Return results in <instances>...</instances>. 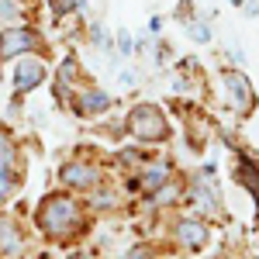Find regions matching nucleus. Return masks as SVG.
Instances as JSON below:
<instances>
[{
	"label": "nucleus",
	"mask_w": 259,
	"mask_h": 259,
	"mask_svg": "<svg viewBox=\"0 0 259 259\" xmlns=\"http://www.w3.org/2000/svg\"><path fill=\"white\" fill-rule=\"evenodd\" d=\"M35 221H38L41 235L52 242L76 239L83 232V204L69 194H49V197H41Z\"/></svg>",
	"instance_id": "obj_1"
},
{
	"label": "nucleus",
	"mask_w": 259,
	"mask_h": 259,
	"mask_svg": "<svg viewBox=\"0 0 259 259\" xmlns=\"http://www.w3.org/2000/svg\"><path fill=\"white\" fill-rule=\"evenodd\" d=\"M124 132L139 142H166L169 139V121L162 114L159 104H135L124 118Z\"/></svg>",
	"instance_id": "obj_2"
},
{
	"label": "nucleus",
	"mask_w": 259,
	"mask_h": 259,
	"mask_svg": "<svg viewBox=\"0 0 259 259\" xmlns=\"http://www.w3.org/2000/svg\"><path fill=\"white\" fill-rule=\"evenodd\" d=\"M35 49H41V38L35 28H4L0 31V62L4 59H21V56H31Z\"/></svg>",
	"instance_id": "obj_3"
},
{
	"label": "nucleus",
	"mask_w": 259,
	"mask_h": 259,
	"mask_svg": "<svg viewBox=\"0 0 259 259\" xmlns=\"http://www.w3.org/2000/svg\"><path fill=\"white\" fill-rule=\"evenodd\" d=\"M59 180H62V187H69V190H87L90 194L94 187H100L104 169L94 166L90 159H69V162H62Z\"/></svg>",
	"instance_id": "obj_4"
},
{
	"label": "nucleus",
	"mask_w": 259,
	"mask_h": 259,
	"mask_svg": "<svg viewBox=\"0 0 259 259\" xmlns=\"http://www.w3.org/2000/svg\"><path fill=\"white\" fill-rule=\"evenodd\" d=\"M221 83H225L228 97H232V104H235V111H239V114H252V107H256V94H252L249 76H242V73H235V69H228V73H221Z\"/></svg>",
	"instance_id": "obj_5"
},
{
	"label": "nucleus",
	"mask_w": 259,
	"mask_h": 259,
	"mask_svg": "<svg viewBox=\"0 0 259 259\" xmlns=\"http://www.w3.org/2000/svg\"><path fill=\"white\" fill-rule=\"evenodd\" d=\"M207 221L194 218V214H187V218H180L177 225H173V242L177 245H183V249H204L207 245Z\"/></svg>",
	"instance_id": "obj_6"
},
{
	"label": "nucleus",
	"mask_w": 259,
	"mask_h": 259,
	"mask_svg": "<svg viewBox=\"0 0 259 259\" xmlns=\"http://www.w3.org/2000/svg\"><path fill=\"white\" fill-rule=\"evenodd\" d=\"M45 62L38 56H21L18 59V69H14V94H28L45 83Z\"/></svg>",
	"instance_id": "obj_7"
},
{
	"label": "nucleus",
	"mask_w": 259,
	"mask_h": 259,
	"mask_svg": "<svg viewBox=\"0 0 259 259\" xmlns=\"http://www.w3.org/2000/svg\"><path fill=\"white\" fill-rule=\"evenodd\" d=\"M107 107H111V97L100 87H83V90H76V97H73V111L80 118H97Z\"/></svg>",
	"instance_id": "obj_8"
},
{
	"label": "nucleus",
	"mask_w": 259,
	"mask_h": 259,
	"mask_svg": "<svg viewBox=\"0 0 259 259\" xmlns=\"http://www.w3.org/2000/svg\"><path fill=\"white\" fill-rule=\"evenodd\" d=\"M24 245H28V239H24L21 225L4 214L0 218V259H18L24 252Z\"/></svg>",
	"instance_id": "obj_9"
},
{
	"label": "nucleus",
	"mask_w": 259,
	"mask_h": 259,
	"mask_svg": "<svg viewBox=\"0 0 259 259\" xmlns=\"http://www.w3.org/2000/svg\"><path fill=\"white\" fill-rule=\"evenodd\" d=\"M166 183H169V162L166 159L152 162V166H142L139 177H135V187H139L142 194H156V190L166 187Z\"/></svg>",
	"instance_id": "obj_10"
},
{
	"label": "nucleus",
	"mask_w": 259,
	"mask_h": 259,
	"mask_svg": "<svg viewBox=\"0 0 259 259\" xmlns=\"http://www.w3.org/2000/svg\"><path fill=\"white\" fill-rule=\"evenodd\" d=\"M190 200H194V207L204 211V214H218V211H221V200H218V194H214V183L194 180V187H190Z\"/></svg>",
	"instance_id": "obj_11"
},
{
	"label": "nucleus",
	"mask_w": 259,
	"mask_h": 259,
	"mask_svg": "<svg viewBox=\"0 0 259 259\" xmlns=\"http://www.w3.org/2000/svg\"><path fill=\"white\" fill-rule=\"evenodd\" d=\"M235 177H239V183L252 194V200H256V207H259V166L249 162V159H242L239 166H235Z\"/></svg>",
	"instance_id": "obj_12"
},
{
	"label": "nucleus",
	"mask_w": 259,
	"mask_h": 259,
	"mask_svg": "<svg viewBox=\"0 0 259 259\" xmlns=\"http://www.w3.org/2000/svg\"><path fill=\"white\" fill-rule=\"evenodd\" d=\"M56 76H59V94H62V97H66V90L80 83V62H76V56H66Z\"/></svg>",
	"instance_id": "obj_13"
},
{
	"label": "nucleus",
	"mask_w": 259,
	"mask_h": 259,
	"mask_svg": "<svg viewBox=\"0 0 259 259\" xmlns=\"http://www.w3.org/2000/svg\"><path fill=\"white\" fill-rule=\"evenodd\" d=\"M14 159H18V149H14V142H11L7 135H4V132H0V169H7V173H11Z\"/></svg>",
	"instance_id": "obj_14"
},
{
	"label": "nucleus",
	"mask_w": 259,
	"mask_h": 259,
	"mask_svg": "<svg viewBox=\"0 0 259 259\" xmlns=\"http://www.w3.org/2000/svg\"><path fill=\"white\" fill-rule=\"evenodd\" d=\"M90 204H94V207H114L118 197H114L111 187H94V190H90Z\"/></svg>",
	"instance_id": "obj_15"
},
{
	"label": "nucleus",
	"mask_w": 259,
	"mask_h": 259,
	"mask_svg": "<svg viewBox=\"0 0 259 259\" xmlns=\"http://www.w3.org/2000/svg\"><path fill=\"white\" fill-rule=\"evenodd\" d=\"M49 7H52V14H56V18H66V14L80 11L83 0H49Z\"/></svg>",
	"instance_id": "obj_16"
},
{
	"label": "nucleus",
	"mask_w": 259,
	"mask_h": 259,
	"mask_svg": "<svg viewBox=\"0 0 259 259\" xmlns=\"http://www.w3.org/2000/svg\"><path fill=\"white\" fill-rule=\"evenodd\" d=\"M18 18H21L18 0H0V21H18Z\"/></svg>",
	"instance_id": "obj_17"
},
{
	"label": "nucleus",
	"mask_w": 259,
	"mask_h": 259,
	"mask_svg": "<svg viewBox=\"0 0 259 259\" xmlns=\"http://www.w3.org/2000/svg\"><path fill=\"white\" fill-rule=\"evenodd\" d=\"M177 194H180L177 183H166V187H159V190L152 194V200H156V204H169V200H177Z\"/></svg>",
	"instance_id": "obj_18"
},
{
	"label": "nucleus",
	"mask_w": 259,
	"mask_h": 259,
	"mask_svg": "<svg viewBox=\"0 0 259 259\" xmlns=\"http://www.w3.org/2000/svg\"><path fill=\"white\" fill-rule=\"evenodd\" d=\"M187 31H190V38H194V41H211V28H207L204 21H194Z\"/></svg>",
	"instance_id": "obj_19"
},
{
	"label": "nucleus",
	"mask_w": 259,
	"mask_h": 259,
	"mask_svg": "<svg viewBox=\"0 0 259 259\" xmlns=\"http://www.w3.org/2000/svg\"><path fill=\"white\" fill-rule=\"evenodd\" d=\"M11 194H14V177H11L7 169H0V204L11 197Z\"/></svg>",
	"instance_id": "obj_20"
},
{
	"label": "nucleus",
	"mask_w": 259,
	"mask_h": 259,
	"mask_svg": "<svg viewBox=\"0 0 259 259\" xmlns=\"http://www.w3.org/2000/svg\"><path fill=\"white\" fill-rule=\"evenodd\" d=\"M121 259H152V252H149V245L135 242V245H132V249H128V252H124Z\"/></svg>",
	"instance_id": "obj_21"
},
{
	"label": "nucleus",
	"mask_w": 259,
	"mask_h": 259,
	"mask_svg": "<svg viewBox=\"0 0 259 259\" xmlns=\"http://www.w3.org/2000/svg\"><path fill=\"white\" fill-rule=\"evenodd\" d=\"M118 45H121V56H132L135 52V41H132L128 31H118Z\"/></svg>",
	"instance_id": "obj_22"
},
{
	"label": "nucleus",
	"mask_w": 259,
	"mask_h": 259,
	"mask_svg": "<svg viewBox=\"0 0 259 259\" xmlns=\"http://www.w3.org/2000/svg\"><path fill=\"white\" fill-rule=\"evenodd\" d=\"M242 7H245V14H249V18H256V14H259V4H256V0H249V4H242Z\"/></svg>",
	"instance_id": "obj_23"
},
{
	"label": "nucleus",
	"mask_w": 259,
	"mask_h": 259,
	"mask_svg": "<svg viewBox=\"0 0 259 259\" xmlns=\"http://www.w3.org/2000/svg\"><path fill=\"white\" fill-rule=\"evenodd\" d=\"M228 4H235V7H242V4H245V0H228Z\"/></svg>",
	"instance_id": "obj_24"
}]
</instances>
